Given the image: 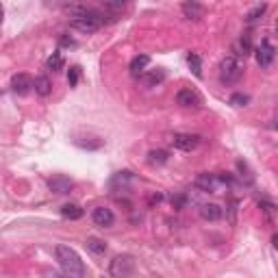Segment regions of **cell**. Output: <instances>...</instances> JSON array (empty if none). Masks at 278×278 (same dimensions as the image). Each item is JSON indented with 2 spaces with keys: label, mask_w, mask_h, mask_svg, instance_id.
<instances>
[{
  "label": "cell",
  "mask_w": 278,
  "mask_h": 278,
  "mask_svg": "<svg viewBox=\"0 0 278 278\" xmlns=\"http://www.w3.org/2000/svg\"><path fill=\"white\" fill-rule=\"evenodd\" d=\"M54 254H57V261H59V265H61V269H63L65 274L76 276V278H81V276L87 274L85 263L81 261V256H79V252H76L74 248L59 243L57 250H54Z\"/></svg>",
  "instance_id": "obj_1"
},
{
  "label": "cell",
  "mask_w": 278,
  "mask_h": 278,
  "mask_svg": "<svg viewBox=\"0 0 278 278\" xmlns=\"http://www.w3.org/2000/svg\"><path fill=\"white\" fill-rule=\"evenodd\" d=\"M243 74V67L239 63V59L231 54V57H226L224 61L220 63V83H224V85H231V83H237Z\"/></svg>",
  "instance_id": "obj_2"
},
{
  "label": "cell",
  "mask_w": 278,
  "mask_h": 278,
  "mask_svg": "<svg viewBox=\"0 0 278 278\" xmlns=\"http://www.w3.org/2000/svg\"><path fill=\"white\" fill-rule=\"evenodd\" d=\"M135 272V261L133 256H115L113 261H111V267H109V274L111 276H130Z\"/></svg>",
  "instance_id": "obj_3"
},
{
  "label": "cell",
  "mask_w": 278,
  "mask_h": 278,
  "mask_svg": "<svg viewBox=\"0 0 278 278\" xmlns=\"http://www.w3.org/2000/svg\"><path fill=\"white\" fill-rule=\"evenodd\" d=\"M33 89V76L26 72H18L11 76V92L18 96H26Z\"/></svg>",
  "instance_id": "obj_4"
},
{
  "label": "cell",
  "mask_w": 278,
  "mask_h": 278,
  "mask_svg": "<svg viewBox=\"0 0 278 278\" xmlns=\"http://www.w3.org/2000/svg\"><path fill=\"white\" fill-rule=\"evenodd\" d=\"M274 57H276V48L272 46L269 39H263L261 46L256 48V63L261 67H269L274 63Z\"/></svg>",
  "instance_id": "obj_5"
},
{
  "label": "cell",
  "mask_w": 278,
  "mask_h": 278,
  "mask_svg": "<svg viewBox=\"0 0 278 278\" xmlns=\"http://www.w3.org/2000/svg\"><path fill=\"white\" fill-rule=\"evenodd\" d=\"M172 144H174V148H178V150H183V152H191V150L198 148L200 137L198 135H191V133H176V135L172 137Z\"/></svg>",
  "instance_id": "obj_6"
},
{
  "label": "cell",
  "mask_w": 278,
  "mask_h": 278,
  "mask_svg": "<svg viewBox=\"0 0 278 278\" xmlns=\"http://www.w3.org/2000/svg\"><path fill=\"white\" fill-rule=\"evenodd\" d=\"M92 220H94V224H96V226H100V228H109V226H113L115 215H113V211H111L109 206H96L94 211H92Z\"/></svg>",
  "instance_id": "obj_7"
},
{
  "label": "cell",
  "mask_w": 278,
  "mask_h": 278,
  "mask_svg": "<svg viewBox=\"0 0 278 278\" xmlns=\"http://www.w3.org/2000/svg\"><path fill=\"white\" fill-rule=\"evenodd\" d=\"M180 11H183V16L187 20H193V22L204 18V7L200 5L198 0H185V3L180 5Z\"/></svg>",
  "instance_id": "obj_8"
},
{
  "label": "cell",
  "mask_w": 278,
  "mask_h": 278,
  "mask_svg": "<svg viewBox=\"0 0 278 278\" xmlns=\"http://www.w3.org/2000/svg\"><path fill=\"white\" fill-rule=\"evenodd\" d=\"M100 26H102V22L96 20V18H76V20H72V29L81 31V33H96Z\"/></svg>",
  "instance_id": "obj_9"
},
{
  "label": "cell",
  "mask_w": 278,
  "mask_h": 278,
  "mask_svg": "<svg viewBox=\"0 0 278 278\" xmlns=\"http://www.w3.org/2000/svg\"><path fill=\"white\" fill-rule=\"evenodd\" d=\"M218 185H220V176H215V174L202 172L196 176V187H200L202 191H215Z\"/></svg>",
  "instance_id": "obj_10"
},
{
  "label": "cell",
  "mask_w": 278,
  "mask_h": 278,
  "mask_svg": "<svg viewBox=\"0 0 278 278\" xmlns=\"http://www.w3.org/2000/svg\"><path fill=\"white\" fill-rule=\"evenodd\" d=\"M176 102L180 104V107H185V109H196L200 107V98H198V94L196 92H191V89H180V92L176 94Z\"/></svg>",
  "instance_id": "obj_11"
},
{
  "label": "cell",
  "mask_w": 278,
  "mask_h": 278,
  "mask_svg": "<svg viewBox=\"0 0 278 278\" xmlns=\"http://www.w3.org/2000/svg\"><path fill=\"white\" fill-rule=\"evenodd\" d=\"M146 161H148V165H152V168H161V165H165L170 161V152L165 148H155V150L148 152Z\"/></svg>",
  "instance_id": "obj_12"
},
{
  "label": "cell",
  "mask_w": 278,
  "mask_h": 278,
  "mask_svg": "<svg viewBox=\"0 0 278 278\" xmlns=\"http://www.w3.org/2000/svg\"><path fill=\"white\" fill-rule=\"evenodd\" d=\"M139 81L144 83L146 87H157V85H161V83L165 81V72L163 70H150V72H144L142 76H139Z\"/></svg>",
  "instance_id": "obj_13"
},
{
  "label": "cell",
  "mask_w": 278,
  "mask_h": 278,
  "mask_svg": "<svg viewBox=\"0 0 278 278\" xmlns=\"http://www.w3.org/2000/svg\"><path fill=\"white\" fill-rule=\"evenodd\" d=\"M48 189L52 193H70V189H72V180L67 176H54V178L48 180Z\"/></svg>",
  "instance_id": "obj_14"
},
{
  "label": "cell",
  "mask_w": 278,
  "mask_h": 278,
  "mask_svg": "<svg viewBox=\"0 0 278 278\" xmlns=\"http://www.w3.org/2000/svg\"><path fill=\"white\" fill-rule=\"evenodd\" d=\"M148 63H150V57H148V54H137V57H133V61H130V65H128L130 76L139 79V76H142V74L146 72Z\"/></svg>",
  "instance_id": "obj_15"
},
{
  "label": "cell",
  "mask_w": 278,
  "mask_h": 278,
  "mask_svg": "<svg viewBox=\"0 0 278 278\" xmlns=\"http://www.w3.org/2000/svg\"><path fill=\"white\" fill-rule=\"evenodd\" d=\"M235 57L237 59H246L250 52H252V39H250V35H241V37L237 39V44H235Z\"/></svg>",
  "instance_id": "obj_16"
},
{
  "label": "cell",
  "mask_w": 278,
  "mask_h": 278,
  "mask_svg": "<svg viewBox=\"0 0 278 278\" xmlns=\"http://www.w3.org/2000/svg\"><path fill=\"white\" fill-rule=\"evenodd\" d=\"M33 89H35V94H37V96L46 98V96H50V92H52V83H50L48 76H35Z\"/></svg>",
  "instance_id": "obj_17"
},
{
  "label": "cell",
  "mask_w": 278,
  "mask_h": 278,
  "mask_svg": "<svg viewBox=\"0 0 278 278\" xmlns=\"http://www.w3.org/2000/svg\"><path fill=\"white\" fill-rule=\"evenodd\" d=\"M200 215H202V220H206V222H218L222 218V208L218 204L208 202V204L200 206Z\"/></svg>",
  "instance_id": "obj_18"
},
{
  "label": "cell",
  "mask_w": 278,
  "mask_h": 278,
  "mask_svg": "<svg viewBox=\"0 0 278 278\" xmlns=\"http://www.w3.org/2000/svg\"><path fill=\"white\" fill-rule=\"evenodd\" d=\"M61 215H63L65 220H81L83 218V208L74 202H67L61 206Z\"/></svg>",
  "instance_id": "obj_19"
},
{
  "label": "cell",
  "mask_w": 278,
  "mask_h": 278,
  "mask_svg": "<svg viewBox=\"0 0 278 278\" xmlns=\"http://www.w3.org/2000/svg\"><path fill=\"white\" fill-rule=\"evenodd\" d=\"M85 248H87L92 254H98V256L107 252V243H104L102 239H98V237H87Z\"/></svg>",
  "instance_id": "obj_20"
},
{
  "label": "cell",
  "mask_w": 278,
  "mask_h": 278,
  "mask_svg": "<svg viewBox=\"0 0 278 278\" xmlns=\"http://www.w3.org/2000/svg\"><path fill=\"white\" fill-rule=\"evenodd\" d=\"M187 63H189L193 76H198V79L202 76V59H200L198 52H189V54H187Z\"/></svg>",
  "instance_id": "obj_21"
},
{
  "label": "cell",
  "mask_w": 278,
  "mask_h": 278,
  "mask_svg": "<svg viewBox=\"0 0 278 278\" xmlns=\"http://www.w3.org/2000/svg\"><path fill=\"white\" fill-rule=\"evenodd\" d=\"M48 70H52V72H59V70H63V57H61V52H52L50 57L46 61Z\"/></svg>",
  "instance_id": "obj_22"
},
{
  "label": "cell",
  "mask_w": 278,
  "mask_h": 278,
  "mask_svg": "<svg viewBox=\"0 0 278 278\" xmlns=\"http://www.w3.org/2000/svg\"><path fill=\"white\" fill-rule=\"evenodd\" d=\"M265 11H267V5H265V3H263V5H259V7H254L252 11H248V13H246V22H248V24L256 22V20H259V18H261Z\"/></svg>",
  "instance_id": "obj_23"
},
{
  "label": "cell",
  "mask_w": 278,
  "mask_h": 278,
  "mask_svg": "<svg viewBox=\"0 0 278 278\" xmlns=\"http://www.w3.org/2000/svg\"><path fill=\"white\" fill-rule=\"evenodd\" d=\"M228 102H231L233 107H246V104L250 102V96H248V94L237 92V94H233L231 98H228Z\"/></svg>",
  "instance_id": "obj_24"
},
{
  "label": "cell",
  "mask_w": 278,
  "mask_h": 278,
  "mask_svg": "<svg viewBox=\"0 0 278 278\" xmlns=\"http://www.w3.org/2000/svg\"><path fill=\"white\" fill-rule=\"evenodd\" d=\"M79 76H81V67H70V72H67V83H70V87H76V83H79Z\"/></svg>",
  "instance_id": "obj_25"
},
{
  "label": "cell",
  "mask_w": 278,
  "mask_h": 278,
  "mask_svg": "<svg viewBox=\"0 0 278 278\" xmlns=\"http://www.w3.org/2000/svg\"><path fill=\"white\" fill-rule=\"evenodd\" d=\"M259 206L263 208V213H265L267 218H272V215H274V208H276V206H274L272 202H259Z\"/></svg>",
  "instance_id": "obj_26"
},
{
  "label": "cell",
  "mask_w": 278,
  "mask_h": 278,
  "mask_svg": "<svg viewBox=\"0 0 278 278\" xmlns=\"http://www.w3.org/2000/svg\"><path fill=\"white\" fill-rule=\"evenodd\" d=\"M59 46H70V48H72V46H76V41L72 39V37H70V35H61V37H59Z\"/></svg>",
  "instance_id": "obj_27"
},
{
  "label": "cell",
  "mask_w": 278,
  "mask_h": 278,
  "mask_svg": "<svg viewBox=\"0 0 278 278\" xmlns=\"http://www.w3.org/2000/svg\"><path fill=\"white\" fill-rule=\"evenodd\" d=\"M107 5L111 9H122L124 5H128V0H107Z\"/></svg>",
  "instance_id": "obj_28"
},
{
  "label": "cell",
  "mask_w": 278,
  "mask_h": 278,
  "mask_svg": "<svg viewBox=\"0 0 278 278\" xmlns=\"http://www.w3.org/2000/svg\"><path fill=\"white\" fill-rule=\"evenodd\" d=\"M161 198H163L161 193H157V196H152V198H150V202H161Z\"/></svg>",
  "instance_id": "obj_29"
},
{
  "label": "cell",
  "mask_w": 278,
  "mask_h": 278,
  "mask_svg": "<svg viewBox=\"0 0 278 278\" xmlns=\"http://www.w3.org/2000/svg\"><path fill=\"white\" fill-rule=\"evenodd\" d=\"M3 18H5V9H3V5H0V26H3Z\"/></svg>",
  "instance_id": "obj_30"
}]
</instances>
